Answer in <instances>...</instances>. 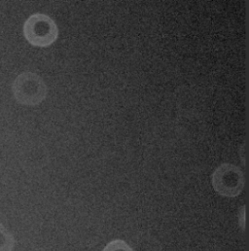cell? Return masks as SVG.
<instances>
[{
    "label": "cell",
    "mask_w": 249,
    "mask_h": 251,
    "mask_svg": "<svg viewBox=\"0 0 249 251\" xmlns=\"http://www.w3.org/2000/svg\"><path fill=\"white\" fill-rule=\"evenodd\" d=\"M12 93L19 104L36 106L46 100L48 87L40 75L25 71L20 73L13 81Z\"/></svg>",
    "instance_id": "6da1fadb"
},
{
    "label": "cell",
    "mask_w": 249,
    "mask_h": 251,
    "mask_svg": "<svg viewBox=\"0 0 249 251\" xmlns=\"http://www.w3.org/2000/svg\"><path fill=\"white\" fill-rule=\"evenodd\" d=\"M26 41L35 47H49L59 37V27L56 22L46 14L35 13L27 18L23 27Z\"/></svg>",
    "instance_id": "7a4b0ae2"
},
{
    "label": "cell",
    "mask_w": 249,
    "mask_h": 251,
    "mask_svg": "<svg viewBox=\"0 0 249 251\" xmlns=\"http://www.w3.org/2000/svg\"><path fill=\"white\" fill-rule=\"evenodd\" d=\"M245 182L243 171L229 163L220 165L211 176V183L215 192L227 198L238 197L245 188Z\"/></svg>",
    "instance_id": "3957f363"
},
{
    "label": "cell",
    "mask_w": 249,
    "mask_h": 251,
    "mask_svg": "<svg viewBox=\"0 0 249 251\" xmlns=\"http://www.w3.org/2000/svg\"><path fill=\"white\" fill-rule=\"evenodd\" d=\"M15 247V238L13 234L0 223V251H12Z\"/></svg>",
    "instance_id": "277c9868"
},
{
    "label": "cell",
    "mask_w": 249,
    "mask_h": 251,
    "mask_svg": "<svg viewBox=\"0 0 249 251\" xmlns=\"http://www.w3.org/2000/svg\"><path fill=\"white\" fill-rule=\"evenodd\" d=\"M102 251H133L132 249L122 240H115L105 246Z\"/></svg>",
    "instance_id": "5b68a950"
}]
</instances>
